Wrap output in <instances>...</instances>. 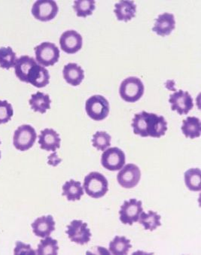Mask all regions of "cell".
I'll return each instance as SVG.
<instances>
[{
    "instance_id": "7",
    "label": "cell",
    "mask_w": 201,
    "mask_h": 255,
    "mask_svg": "<svg viewBox=\"0 0 201 255\" xmlns=\"http://www.w3.org/2000/svg\"><path fill=\"white\" fill-rule=\"evenodd\" d=\"M37 135L35 129L30 125H23L19 127L13 136V144L16 149L26 151L33 146Z\"/></svg>"
},
{
    "instance_id": "6",
    "label": "cell",
    "mask_w": 201,
    "mask_h": 255,
    "mask_svg": "<svg viewBox=\"0 0 201 255\" xmlns=\"http://www.w3.org/2000/svg\"><path fill=\"white\" fill-rule=\"evenodd\" d=\"M36 62L42 66H54L60 58V50L55 44L42 42L34 48Z\"/></svg>"
},
{
    "instance_id": "33",
    "label": "cell",
    "mask_w": 201,
    "mask_h": 255,
    "mask_svg": "<svg viewBox=\"0 0 201 255\" xmlns=\"http://www.w3.org/2000/svg\"><path fill=\"white\" fill-rule=\"evenodd\" d=\"M0 144H1V141H0ZM1 157H2V155H1V151H0V159H1Z\"/></svg>"
},
{
    "instance_id": "16",
    "label": "cell",
    "mask_w": 201,
    "mask_h": 255,
    "mask_svg": "<svg viewBox=\"0 0 201 255\" xmlns=\"http://www.w3.org/2000/svg\"><path fill=\"white\" fill-rule=\"evenodd\" d=\"M60 135L54 129L46 128L40 132L38 135V144L40 148L47 151H56L60 147Z\"/></svg>"
},
{
    "instance_id": "3",
    "label": "cell",
    "mask_w": 201,
    "mask_h": 255,
    "mask_svg": "<svg viewBox=\"0 0 201 255\" xmlns=\"http://www.w3.org/2000/svg\"><path fill=\"white\" fill-rule=\"evenodd\" d=\"M145 86L141 79L129 77L122 82L119 88L120 97L128 103H135L144 94Z\"/></svg>"
},
{
    "instance_id": "19",
    "label": "cell",
    "mask_w": 201,
    "mask_h": 255,
    "mask_svg": "<svg viewBox=\"0 0 201 255\" xmlns=\"http://www.w3.org/2000/svg\"><path fill=\"white\" fill-rule=\"evenodd\" d=\"M114 12L118 20L128 22L135 17L137 5L134 1H120L115 4Z\"/></svg>"
},
{
    "instance_id": "2",
    "label": "cell",
    "mask_w": 201,
    "mask_h": 255,
    "mask_svg": "<svg viewBox=\"0 0 201 255\" xmlns=\"http://www.w3.org/2000/svg\"><path fill=\"white\" fill-rule=\"evenodd\" d=\"M83 188L89 197L94 199L101 198L109 191V182L103 174L92 172L85 176Z\"/></svg>"
},
{
    "instance_id": "29",
    "label": "cell",
    "mask_w": 201,
    "mask_h": 255,
    "mask_svg": "<svg viewBox=\"0 0 201 255\" xmlns=\"http://www.w3.org/2000/svg\"><path fill=\"white\" fill-rule=\"evenodd\" d=\"M112 137L105 131H98L94 134L92 138L93 146L98 151H105L111 146Z\"/></svg>"
},
{
    "instance_id": "11",
    "label": "cell",
    "mask_w": 201,
    "mask_h": 255,
    "mask_svg": "<svg viewBox=\"0 0 201 255\" xmlns=\"http://www.w3.org/2000/svg\"><path fill=\"white\" fill-rule=\"evenodd\" d=\"M125 152L117 147L109 148L101 156V164L109 171L121 170L125 164Z\"/></svg>"
},
{
    "instance_id": "32",
    "label": "cell",
    "mask_w": 201,
    "mask_h": 255,
    "mask_svg": "<svg viewBox=\"0 0 201 255\" xmlns=\"http://www.w3.org/2000/svg\"><path fill=\"white\" fill-rule=\"evenodd\" d=\"M61 161V159L57 157V153H56L55 151L48 157V163L51 165V166H57Z\"/></svg>"
},
{
    "instance_id": "12",
    "label": "cell",
    "mask_w": 201,
    "mask_h": 255,
    "mask_svg": "<svg viewBox=\"0 0 201 255\" xmlns=\"http://www.w3.org/2000/svg\"><path fill=\"white\" fill-rule=\"evenodd\" d=\"M141 178V171L137 165L128 163L122 168L117 175V180L122 188L131 189L135 188Z\"/></svg>"
},
{
    "instance_id": "20",
    "label": "cell",
    "mask_w": 201,
    "mask_h": 255,
    "mask_svg": "<svg viewBox=\"0 0 201 255\" xmlns=\"http://www.w3.org/2000/svg\"><path fill=\"white\" fill-rule=\"evenodd\" d=\"M29 106L34 112L45 114L47 110L51 109V100L48 94L42 92H36V94L31 96L29 100Z\"/></svg>"
},
{
    "instance_id": "15",
    "label": "cell",
    "mask_w": 201,
    "mask_h": 255,
    "mask_svg": "<svg viewBox=\"0 0 201 255\" xmlns=\"http://www.w3.org/2000/svg\"><path fill=\"white\" fill-rule=\"evenodd\" d=\"M32 232L39 238L50 237L55 231V222L52 215L39 217L31 225Z\"/></svg>"
},
{
    "instance_id": "8",
    "label": "cell",
    "mask_w": 201,
    "mask_h": 255,
    "mask_svg": "<svg viewBox=\"0 0 201 255\" xmlns=\"http://www.w3.org/2000/svg\"><path fill=\"white\" fill-rule=\"evenodd\" d=\"M59 8L57 2L52 0H39L32 5V15L36 20L47 22L53 20L58 13Z\"/></svg>"
},
{
    "instance_id": "9",
    "label": "cell",
    "mask_w": 201,
    "mask_h": 255,
    "mask_svg": "<svg viewBox=\"0 0 201 255\" xmlns=\"http://www.w3.org/2000/svg\"><path fill=\"white\" fill-rule=\"evenodd\" d=\"M143 203L140 200L131 199L124 202L119 211L120 221L124 225H133L138 222L140 214L143 212Z\"/></svg>"
},
{
    "instance_id": "31",
    "label": "cell",
    "mask_w": 201,
    "mask_h": 255,
    "mask_svg": "<svg viewBox=\"0 0 201 255\" xmlns=\"http://www.w3.org/2000/svg\"><path fill=\"white\" fill-rule=\"evenodd\" d=\"M14 255H35L36 252L32 249L29 245L24 244L22 242H16Z\"/></svg>"
},
{
    "instance_id": "30",
    "label": "cell",
    "mask_w": 201,
    "mask_h": 255,
    "mask_svg": "<svg viewBox=\"0 0 201 255\" xmlns=\"http://www.w3.org/2000/svg\"><path fill=\"white\" fill-rule=\"evenodd\" d=\"M14 115L12 106L6 100H0V125L8 123Z\"/></svg>"
},
{
    "instance_id": "14",
    "label": "cell",
    "mask_w": 201,
    "mask_h": 255,
    "mask_svg": "<svg viewBox=\"0 0 201 255\" xmlns=\"http://www.w3.org/2000/svg\"><path fill=\"white\" fill-rule=\"evenodd\" d=\"M60 48L66 54H75L82 49L83 39L75 30H67L60 38Z\"/></svg>"
},
{
    "instance_id": "13",
    "label": "cell",
    "mask_w": 201,
    "mask_h": 255,
    "mask_svg": "<svg viewBox=\"0 0 201 255\" xmlns=\"http://www.w3.org/2000/svg\"><path fill=\"white\" fill-rule=\"evenodd\" d=\"M170 103L173 111H177L180 116H186L193 109V98L188 91L180 90L170 96Z\"/></svg>"
},
{
    "instance_id": "26",
    "label": "cell",
    "mask_w": 201,
    "mask_h": 255,
    "mask_svg": "<svg viewBox=\"0 0 201 255\" xmlns=\"http://www.w3.org/2000/svg\"><path fill=\"white\" fill-rule=\"evenodd\" d=\"M96 2L94 0H77L74 2L73 8L77 17H86L91 15L95 10Z\"/></svg>"
},
{
    "instance_id": "4",
    "label": "cell",
    "mask_w": 201,
    "mask_h": 255,
    "mask_svg": "<svg viewBox=\"0 0 201 255\" xmlns=\"http://www.w3.org/2000/svg\"><path fill=\"white\" fill-rule=\"evenodd\" d=\"M88 116L96 122H100L107 118L109 113V101L103 96L94 95L85 103Z\"/></svg>"
},
{
    "instance_id": "28",
    "label": "cell",
    "mask_w": 201,
    "mask_h": 255,
    "mask_svg": "<svg viewBox=\"0 0 201 255\" xmlns=\"http://www.w3.org/2000/svg\"><path fill=\"white\" fill-rule=\"evenodd\" d=\"M17 56L11 47L0 48V67L10 69L15 66Z\"/></svg>"
},
{
    "instance_id": "22",
    "label": "cell",
    "mask_w": 201,
    "mask_h": 255,
    "mask_svg": "<svg viewBox=\"0 0 201 255\" xmlns=\"http://www.w3.org/2000/svg\"><path fill=\"white\" fill-rule=\"evenodd\" d=\"M181 129L186 138H198L201 136V120L196 117H188L183 121Z\"/></svg>"
},
{
    "instance_id": "5",
    "label": "cell",
    "mask_w": 201,
    "mask_h": 255,
    "mask_svg": "<svg viewBox=\"0 0 201 255\" xmlns=\"http://www.w3.org/2000/svg\"><path fill=\"white\" fill-rule=\"evenodd\" d=\"M49 80L48 71L34 60L20 82L31 84L35 88H42L49 84Z\"/></svg>"
},
{
    "instance_id": "17",
    "label": "cell",
    "mask_w": 201,
    "mask_h": 255,
    "mask_svg": "<svg viewBox=\"0 0 201 255\" xmlns=\"http://www.w3.org/2000/svg\"><path fill=\"white\" fill-rule=\"evenodd\" d=\"M176 20L174 14L165 12L160 14L155 20V26L152 30L161 36L170 35L175 29Z\"/></svg>"
},
{
    "instance_id": "10",
    "label": "cell",
    "mask_w": 201,
    "mask_h": 255,
    "mask_svg": "<svg viewBox=\"0 0 201 255\" xmlns=\"http://www.w3.org/2000/svg\"><path fill=\"white\" fill-rule=\"evenodd\" d=\"M69 240L76 244L83 245L89 243L91 238V230L88 228V224L81 220H74L67 226L66 231Z\"/></svg>"
},
{
    "instance_id": "23",
    "label": "cell",
    "mask_w": 201,
    "mask_h": 255,
    "mask_svg": "<svg viewBox=\"0 0 201 255\" xmlns=\"http://www.w3.org/2000/svg\"><path fill=\"white\" fill-rule=\"evenodd\" d=\"M162 216L153 211H149L147 213L142 212L139 218V223L144 227L146 231H155L158 227L162 226Z\"/></svg>"
},
{
    "instance_id": "27",
    "label": "cell",
    "mask_w": 201,
    "mask_h": 255,
    "mask_svg": "<svg viewBox=\"0 0 201 255\" xmlns=\"http://www.w3.org/2000/svg\"><path fill=\"white\" fill-rule=\"evenodd\" d=\"M58 242L51 237H45V240H41L38 245L37 255H52L58 254Z\"/></svg>"
},
{
    "instance_id": "18",
    "label": "cell",
    "mask_w": 201,
    "mask_h": 255,
    "mask_svg": "<svg viewBox=\"0 0 201 255\" xmlns=\"http://www.w3.org/2000/svg\"><path fill=\"white\" fill-rule=\"evenodd\" d=\"M63 78L72 86H78L85 79V72L77 63H69L63 67Z\"/></svg>"
},
{
    "instance_id": "25",
    "label": "cell",
    "mask_w": 201,
    "mask_h": 255,
    "mask_svg": "<svg viewBox=\"0 0 201 255\" xmlns=\"http://www.w3.org/2000/svg\"><path fill=\"white\" fill-rule=\"evenodd\" d=\"M186 187L192 191H201V171L198 168H192L185 172Z\"/></svg>"
},
{
    "instance_id": "1",
    "label": "cell",
    "mask_w": 201,
    "mask_h": 255,
    "mask_svg": "<svg viewBox=\"0 0 201 255\" xmlns=\"http://www.w3.org/2000/svg\"><path fill=\"white\" fill-rule=\"evenodd\" d=\"M131 126L134 134L142 137L160 138L168 130V122L163 116L145 111L134 116Z\"/></svg>"
},
{
    "instance_id": "21",
    "label": "cell",
    "mask_w": 201,
    "mask_h": 255,
    "mask_svg": "<svg viewBox=\"0 0 201 255\" xmlns=\"http://www.w3.org/2000/svg\"><path fill=\"white\" fill-rule=\"evenodd\" d=\"M62 189H63L62 195L63 197H66L68 201L80 200L84 195L82 184L80 181H76L73 179L66 181V183L63 185Z\"/></svg>"
},
{
    "instance_id": "24",
    "label": "cell",
    "mask_w": 201,
    "mask_h": 255,
    "mask_svg": "<svg viewBox=\"0 0 201 255\" xmlns=\"http://www.w3.org/2000/svg\"><path fill=\"white\" fill-rule=\"evenodd\" d=\"M132 248L131 240L125 237L116 236L112 241L109 243V252L112 255H128L130 249Z\"/></svg>"
}]
</instances>
